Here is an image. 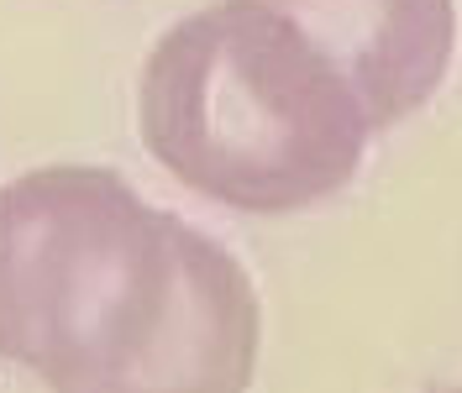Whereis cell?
I'll use <instances>...</instances> for the list:
<instances>
[{"mask_svg": "<svg viewBox=\"0 0 462 393\" xmlns=\"http://www.w3.org/2000/svg\"><path fill=\"white\" fill-rule=\"evenodd\" d=\"M263 305L242 257L169 215V283L132 346L69 393H247Z\"/></svg>", "mask_w": 462, "mask_h": 393, "instance_id": "3", "label": "cell"}, {"mask_svg": "<svg viewBox=\"0 0 462 393\" xmlns=\"http://www.w3.org/2000/svg\"><path fill=\"white\" fill-rule=\"evenodd\" d=\"M169 210L121 173L48 163L0 189V357L53 393L89 383L152 320Z\"/></svg>", "mask_w": 462, "mask_h": 393, "instance_id": "2", "label": "cell"}, {"mask_svg": "<svg viewBox=\"0 0 462 393\" xmlns=\"http://www.w3.org/2000/svg\"><path fill=\"white\" fill-rule=\"evenodd\" d=\"M289 16L357 95L368 132H389L431 100L457 48L452 0H258Z\"/></svg>", "mask_w": 462, "mask_h": 393, "instance_id": "4", "label": "cell"}, {"mask_svg": "<svg viewBox=\"0 0 462 393\" xmlns=\"http://www.w3.org/2000/svg\"><path fill=\"white\" fill-rule=\"evenodd\" d=\"M436 393H462V383H457V388H436Z\"/></svg>", "mask_w": 462, "mask_h": 393, "instance_id": "5", "label": "cell"}, {"mask_svg": "<svg viewBox=\"0 0 462 393\" xmlns=\"http://www.w3.org/2000/svg\"><path fill=\"white\" fill-rule=\"evenodd\" d=\"M137 132L184 189L247 215L337 195L374 137L331 58L258 0H216L152 42Z\"/></svg>", "mask_w": 462, "mask_h": 393, "instance_id": "1", "label": "cell"}]
</instances>
